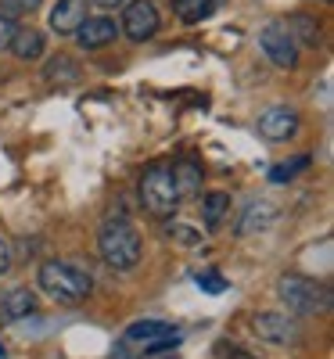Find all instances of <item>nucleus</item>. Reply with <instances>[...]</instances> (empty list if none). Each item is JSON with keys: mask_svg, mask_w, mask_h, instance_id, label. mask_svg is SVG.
<instances>
[{"mask_svg": "<svg viewBox=\"0 0 334 359\" xmlns=\"http://www.w3.org/2000/svg\"><path fill=\"white\" fill-rule=\"evenodd\" d=\"M98 252L112 269L126 273L140 262V233L133 230L130 219H108L98 233Z\"/></svg>", "mask_w": 334, "mask_h": 359, "instance_id": "1", "label": "nucleus"}, {"mask_svg": "<svg viewBox=\"0 0 334 359\" xmlns=\"http://www.w3.org/2000/svg\"><path fill=\"white\" fill-rule=\"evenodd\" d=\"M40 287L58 298V302H83V298L94 291V277H90V269L76 266V262H44L40 266Z\"/></svg>", "mask_w": 334, "mask_h": 359, "instance_id": "2", "label": "nucleus"}, {"mask_svg": "<svg viewBox=\"0 0 334 359\" xmlns=\"http://www.w3.org/2000/svg\"><path fill=\"white\" fill-rule=\"evenodd\" d=\"M277 298L295 316H320L330 309V291L309 277H298V273H284L277 280Z\"/></svg>", "mask_w": 334, "mask_h": 359, "instance_id": "3", "label": "nucleus"}, {"mask_svg": "<svg viewBox=\"0 0 334 359\" xmlns=\"http://www.w3.org/2000/svg\"><path fill=\"white\" fill-rule=\"evenodd\" d=\"M140 201L151 216H173L176 212V187H173V176H169V165H151L144 169L140 176Z\"/></svg>", "mask_w": 334, "mask_h": 359, "instance_id": "4", "label": "nucleus"}, {"mask_svg": "<svg viewBox=\"0 0 334 359\" xmlns=\"http://www.w3.org/2000/svg\"><path fill=\"white\" fill-rule=\"evenodd\" d=\"M123 345H140V355L151 359V355H162V352L176 348L180 331L169 327V323H162V320H140L123 334Z\"/></svg>", "mask_w": 334, "mask_h": 359, "instance_id": "5", "label": "nucleus"}, {"mask_svg": "<svg viewBox=\"0 0 334 359\" xmlns=\"http://www.w3.org/2000/svg\"><path fill=\"white\" fill-rule=\"evenodd\" d=\"M159 25H162V18H159V8L151 4V0H130V4L123 8V33L130 40H137V43L155 36Z\"/></svg>", "mask_w": 334, "mask_h": 359, "instance_id": "6", "label": "nucleus"}, {"mask_svg": "<svg viewBox=\"0 0 334 359\" xmlns=\"http://www.w3.org/2000/svg\"><path fill=\"white\" fill-rule=\"evenodd\" d=\"M259 43H262L266 57H269V62L277 65V69H295V65H298V47H295V40L288 36V29H284L281 22L262 25Z\"/></svg>", "mask_w": 334, "mask_h": 359, "instance_id": "7", "label": "nucleus"}, {"mask_svg": "<svg viewBox=\"0 0 334 359\" xmlns=\"http://www.w3.org/2000/svg\"><path fill=\"white\" fill-rule=\"evenodd\" d=\"M252 331L269 345H298V323L288 313H255Z\"/></svg>", "mask_w": 334, "mask_h": 359, "instance_id": "8", "label": "nucleus"}, {"mask_svg": "<svg viewBox=\"0 0 334 359\" xmlns=\"http://www.w3.org/2000/svg\"><path fill=\"white\" fill-rule=\"evenodd\" d=\"M90 0H58L54 11H51V29L58 36H72L76 29L90 18Z\"/></svg>", "mask_w": 334, "mask_h": 359, "instance_id": "9", "label": "nucleus"}, {"mask_svg": "<svg viewBox=\"0 0 334 359\" xmlns=\"http://www.w3.org/2000/svg\"><path fill=\"white\" fill-rule=\"evenodd\" d=\"M259 133L266 140H291L298 133V111H291V108H266L259 115Z\"/></svg>", "mask_w": 334, "mask_h": 359, "instance_id": "10", "label": "nucleus"}, {"mask_svg": "<svg viewBox=\"0 0 334 359\" xmlns=\"http://www.w3.org/2000/svg\"><path fill=\"white\" fill-rule=\"evenodd\" d=\"M72 36H76V43L83 50H101V47H108L119 36V25L112 18H86Z\"/></svg>", "mask_w": 334, "mask_h": 359, "instance_id": "11", "label": "nucleus"}, {"mask_svg": "<svg viewBox=\"0 0 334 359\" xmlns=\"http://www.w3.org/2000/svg\"><path fill=\"white\" fill-rule=\"evenodd\" d=\"M36 313V294L33 291H25V287H11L0 294V320L4 323H18L25 316H33Z\"/></svg>", "mask_w": 334, "mask_h": 359, "instance_id": "12", "label": "nucleus"}, {"mask_svg": "<svg viewBox=\"0 0 334 359\" xmlns=\"http://www.w3.org/2000/svg\"><path fill=\"white\" fill-rule=\"evenodd\" d=\"M169 176H173L176 198H194L201 191V165L194 158H176L173 169H169Z\"/></svg>", "mask_w": 334, "mask_h": 359, "instance_id": "13", "label": "nucleus"}, {"mask_svg": "<svg viewBox=\"0 0 334 359\" xmlns=\"http://www.w3.org/2000/svg\"><path fill=\"white\" fill-rule=\"evenodd\" d=\"M227 212H230V194H227V191L205 194V201H201V219H205L208 230H220L223 219H227Z\"/></svg>", "mask_w": 334, "mask_h": 359, "instance_id": "14", "label": "nucleus"}, {"mask_svg": "<svg viewBox=\"0 0 334 359\" xmlns=\"http://www.w3.org/2000/svg\"><path fill=\"white\" fill-rule=\"evenodd\" d=\"M8 50H15V57H22V62H33V57L44 54V36L36 29H15Z\"/></svg>", "mask_w": 334, "mask_h": 359, "instance_id": "15", "label": "nucleus"}, {"mask_svg": "<svg viewBox=\"0 0 334 359\" xmlns=\"http://www.w3.org/2000/svg\"><path fill=\"white\" fill-rule=\"evenodd\" d=\"M273 219H277V208H273L269 201H255V205H248L245 208V219H241V226H237V233H252V230H262V226H269Z\"/></svg>", "mask_w": 334, "mask_h": 359, "instance_id": "16", "label": "nucleus"}, {"mask_svg": "<svg viewBox=\"0 0 334 359\" xmlns=\"http://www.w3.org/2000/svg\"><path fill=\"white\" fill-rule=\"evenodd\" d=\"M284 29H288V36L295 40H302L306 47H316L320 43V25L313 22V18H306V15H295V18H288V22H281Z\"/></svg>", "mask_w": 334, "mask_h": 359, "instance_id": "17", "label": "nucleus"}, {"mask_svg": "<svg viewBox=\"0 0 334 359\" xmlns=\"http://www.w3.org/2000/svg\"><path fill=\"white\" fill-rule=\"evenodd\" d=\"M79 79V69L72 65V57H65V54H58V57H51L47 62V83H76Z\"/></svg>", "mask_w": 334, "mask_h": 359, "instance_id": "18", "label": "nucleus"}, {"mask_svg": "<svg viewBox=\"0 0 334 359\" xmlns=\"http://www.w3.org/2000/svg\"><path fill=\"white\" fill-rule=\"evenodd\" d=\"M212 0H176V15H180V22H187V25H194V22H205L208 15H212Z\"/></svg>", "mask_w": 334, "mask_h": 359, "instance_id": "19", "label": "nucleus"}, {"mask_svg": "<svg viewBox=\"0 0 334 359\" xmlns=\"http://www.w3.org/2000/svg\"><path fill=\"white\" fill-rule=\"evenodd\" d=\"M302 169H309V158H306V155H298V158H291V162L273 165V169H269V180H273V184H288V180L298 176Z\"/></svg>", "mask_w": 334, "mask_h": 359, "instance_id": "20", "label": "nucleus"}, {"mask_svg": "<svg viewBox=\"0 0 334 359\" xmlns=\"http://www.w3.org/2000/svg\"><path fill=\"white\" fill-rule=\"evenodd\" d=\"M44 0H0V15L4 18H18V15H33Z\"/></svg>", "mask_w": 334, "mask_h": 359, "instance_id": "21", "label": "nucleus"}, {"mask_svg": "<svg viewBox=\"0 0 334 359\" xmlns=\"http://www.w3.org/2000/svg\"><path fill=\"white\" fill-rule=\"evenodd\" d=\"M198 287L208 291V294H223L227 291V280L216 277V273H198Z\"/></svg>", "mask_w": 334, "mask_h": 359, "instance_id": "22", "label": "nucleus"}, {"mask_svg": "<svg viewBox=\"0 0 334 359\" xmlns=\"http://www.w3.org/2000/svg\"><path fill=\"white\" fill-rule=\"evenodd\" d=\"M166 233H169V237H176L180 245H198V237H201L198 230H191V226H180V223H173Z\"/></svg>", "mask_w": 334, "mask_h": 359, "instance_id": "23", "label": "nucleus"}, {"mask_svg": "<svg viewBox=\"0 0 334 359\" xmlns=\"http://www.w3.org/2000/svg\"><path fill=\"white\" fill-rule=\"evenodd\" d=\"M15 29H18V25H15L11 18H4V15H0V50H8V47H11Z\"/></svg>", "mask_w": 334, "mask_h": 359, "instance_id": "24", "label": "nucleus"}, {"mask_svg": "<svg viewBox=\"0 0 334 359\" xmlns=\"http://www.w3.org/2000/svg\"><path fill=\"white\" fill-rule=\"evenodd\" d=\"M216 355H220V359H248V355H241V348H237V345H227V341H220V345H216Z\"/></svg>", "mask_w": 334, "mask_h": 359, "instance_id": "25", "label": "nucleus"}, {"mask_svg": "<svg viewBox=\"0 0 334 359\" xmlns=\"http://www.w3.org/2000/svg\"><path fill=\"white\" fill-rule=\"evenodd\" d=\"M8 266H11V252H8L4 241H0V273H8Z\"/></svg>", "mask_w": 334, "mask_h": 359, "instance_id": "26", "label": "nucleus"}, {"mask_svg": "<svg viewBox=\"0 0 334 359\" xmlns=\"http://www.w3.org/2000/svg\"><path fill=\"white\" fill-rule=\"evenodd\" d=\"M98 4H101V8H119L123 0H98Z\"/></svg>", "mask_w": 334, "mask_h": 359, "instance_id": "27", "label": "nucleus"}, {"mask_svg": "<svg viewBox=\"0 0 334 359\" xmlns=\"http://www.w3.org/2000/svg\"><path fill=\"white\" fill-rule=\"evenodd\" d=\"M212 4H223V0H212Z\"/></svg>", "mask_w": 334, "mask_h": 359, "instance_id": "28", "label": "nucleus"}, {"mask_svg": "<svg viewBox=\"0 0 334 359\" xmlns=\"http://www.w3.org/2000/svg\"><path fill=\"white\" fill-rule=\"evenodd\" d=\"M0 355H4V348H0Z\"/></svg>", "mask_w": 334, "mask_h": 359, "instance_id": "29", "label": "nucleus"}]
</instances>
